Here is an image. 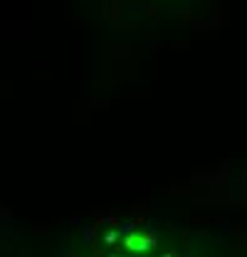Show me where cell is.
<instances>
[{
	"instance_id": "obj_1",
	"label": "cell",
	"mask_w": 247,
	"mask_h": 257,
	"mask_svg": "<svg viewBox=\"0 0 247 257\" xmlns=\"http://www.w3.org/2000/svg\"><path fill=\"white\" fill-rule=\"evenodd\" d=\"M124 245H126L129 252H146V250L154 247V240L146 237V235H129Z\"/></svg>"
}]
</instances>
